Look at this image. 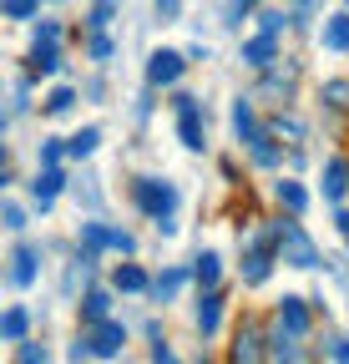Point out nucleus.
<instances>
[{"label":"nucleus","mask_w":349,"mask_h":364,"mask_svg":"<svg viewBox=\"0 0 349 364\" xmlns=\"http://www.w3.org/2000/svg\"><path fill=\"white\" fill-rule=\"evenodd\" d=\"M269 228H274V238H279V258H284L289 268H319V263H329V258L319 253V243L304 233L299 218H274Z\"/></svg>","instance_id":"1"},{"label":"nucleus","mask_w":349,"mask_h":364,"mask_svg":"<svg viewBox=\"0 0 349 364\" xmlns=\"http://www.w3.org/2000/svg\"><path fill=\"white\" fill-rule=\"evenodd\" d=\"M132 203H137V213H147L152 223H162V218L178 213V182H167V177H137L132 182Z\"/></svg>","instance_id":"2"},{"label":"nucleus","mask_w":349,"mask_h":364,"mask_svg":"<svg viewBox=\"0 0 349 364\" xmlns=\"http://www.w3.org/2000/svg\"><path fill=\"white\" fill-rule=\"evenodd\" d=\"M172 112H178V136L188 152H203L208 147V117H203V102L193 97V91H178L172 97Z\"/></svg>","instance_id":"3"},{"label":"nucleus","mask_w":349,"mask_h":364,"mask_svg":"<svg viewBox=\"0 0 349 364\" xmlns=\"http://www.w3.org/2000/svg\"><path fill=\"white\" fill-rule=\"evenodd\" d=\"M274 349H269V339H264V324L258 318H243L238 324V334H233V364H264Z\"/></svg>","instance_id":"4"},{"label":"nucleus","mask_w":349,"mask_h":364,"mask_svg":"<svg viewBox=\"0 0 349 364\" xmlns=\"http://www.w3.org/2000/svg\"><path fill=\"white\" fill-rule=\"evenodd\" d=\"M86 344H92V359H117L127 349V324H117V318H102V324L81 329Z\"/></svg>","instance_id":"5"},{"label":"nucleus","mask_w":349,"mask_h":364,"mask_svg":"<svg viewBox=\"0 0 349 364\" xmlns=\"http://www.w3.org/2000/svg\"><path fill=\"white\" fill-rule=\"evenodd\" d=\"M183 71H188V51H152L147 56V86H178L183 81Z\"/></svg>","instance_id":"6"},{"label":"nucleus","mask_w":349,"mask_h":364,"mask_svg":"<svg viewBox=\"0 0 349 364\" xmlns=\"http://www.w3.org/2000/svg\"><path fill=\"white\" fill-rule=\"evenodd\" d=\"M274 329L304 339V334H309V304H304L299 294H284V299H279V314H274Z\"/></svg>","instance_id":"7"},{"label":"nucleus","mask_w":349,"mask_h":364,"mask_svg":"<svg viewBox=\"0 0 349 364\" xmlns=\"http://www.w3.org/2000/svg\"><path fill=\"white\" fill-rule=\"evenodd\" d=\"M66 193V172L61 167H41L36 177H31V203L41 208V213H51V203Z\"/></svg>","instance_id":"8"},{"label":"nucleus","mask_w":349,"mask_h":364,"mask_svg":"<svg viewBox=\"0 0 349 364\" xmlns=\"http://www.w3.org/2000/svg\"><path fill=\"white\" fill-rule=\"evenodd\" d=\"M228 122H233V136H238V142H243V147H253V142H258V136H264V132H269L264 122H258V117H253V97H233V112H228Z\"/></svg>","instance_id":"9"},{"label":"nucleus","mask_w":349,"mask_h":364,"mask_svg":"<svg viewBox=\"0 0 349 364\" xmlns=\"http://www.w3.org/2000/svg\"><path fill=\"white\" fill-rule=\"evenodd\" d=\"M36 273H41V248L21 238V243L11 248V284H16V289H31Z\"/></svg>","instance_id":"10"},{"label":"nucleus","mask_w":349,"mask_h":364,"mask_svg":"<svg viewBox=\"0 0 349 364\" xmlns=\"http://www.w3.org/2000/svg\"><path fill=\"white\" fill-rule=\"evenodd\" d=\"M284 56H279V36H248L243 41V66H253V71H269V66H279Z\"/></svg>","instance_id":"11"},{"label":"nucleus","mask_w":349,"mask_h":364,"mask_svg":"<svg viewBox=\"0 0 349 364\" xmlns=\"http://www.w3.org/2000/svg\"><path fill=\"white\" fill-rule=\"evenodd\" d=\"M294 81H299V66H294V61H289V66L279 61V66H269V71H264V86H258V97L289 102V97H294Z\"/></svg>","instance_id":"12"},{"label":"nucleus","mask_w":349,"mask_h":364,"mask_svg":"<svg viewBox=\"0 0 349 364\" xmlns=\"http://www.w3.org/2000/svg\"><path fill=\"white\" fill-rule=\"evenodd\" d=\"M274 198H279V208H284L289 218H304V213H309V188H304L299 177H279V182H274Z\"/></svg>","instance_id":"13"},{"label":"nucleus","mask_w":349,"mask_h":364,"mask_svg":"<svg viewBox=\"0 0 349 364\" xmlns=\"http://www.w3.org/2000/svg\"><path fill=\"white\" fill-rule=\"evenodd\" d=\"M319 46H324V51H334V56H349V11L324 16V26H319Z\"/></svg>","instance_id":"14"},{"label":"nucleus","mask_w":349,"mask_h":364,"mask_svg":"<svg viewBox=\"0 0 349 364\" xmlns=\"http://www.w3.org/2000/svg\"><path fill=\"white\" fill-rule=\"evenodd\" d=\"M188 279H193V268H183V263L162 268L157 279H152V299H157V304H172V299L183 294V284H188Z\"/></svg>","instance_id":"15"},{"label":"nucleus","mask_w":349,"mask_h":364,"mask_svg":"<svg viewBox=\"0 0 349 364\" xmlns=\"http://www.w3.org/2000/svg\"><path fill=\"white\" fill-rule=\"evenodd\" d=\"M112 289L117 294H152V279H147L142 263H117L112 268Z\"/></svg>","instance_id":"16"},{"label":"nucleus","mask_w":349,"mask_h":364,"mask_svg":"<svg viewBox=\"0 0 349 364\" xmlns=\"http://www.w3.org/2000/svg\"><path fill=\"white\" fill-rule=\"evenodd\" d=\"M102 318H112V294L107 289H86L81 294V329L102 324Z\"/></svg>","instance_id":"17"},{"label":"nucleus","mask_w":349,"mask_h":364,"mask_svg":"<svg viewBox=\"0 0 349 364\" xmlns=\"http://www.w3.org/2000/svg\"><path fill=\"white\" fill-rule=\"evenodd\" d=\"M218 324H223V294L208 289V294L198 299V329H203V339H213V334H218Z\"/></svg>","instance_id":"18"},{"label":"nucleus","mask_w":349,"mask_h":364,"mask_svg":"<svg viewBox=\"0 0 349 364\" xmlns=\"http://www.w3.org/2000/svg\"><path fill=\"white\" fill-rule=\"evenodd\" d=\"M26 334H31V309L11 304L6 318H0V339H6V344H26Z\"/></svg>","instance_id":"19"},{"label":"nucleus","mask_w":349,"mask_h":364,"mask_svg":"<svg viewBox=\"0 0 349 364\" xmlns=\"http://www.w3.org/2000/svg\"><path fill=\"white\" fill-rule=\"evenodd\" d=\"M344 193H349V157H329L324 162V198L339 203Z\"/></svg>","instance_id":"20"},{"label":"nucleus","mask_w":349,"mask_h":364,"mask_svg":"<svg viewBox=\"0 0 349 364\" xmlns=\"http://www.w3.org/2000/svg\"><path fill=\"white\" fill-rule=\"evenodd\" d=\"M26 61H31V71H46L51 76V71H61V46L56 41H36Z\"/></svg>","instance_id":"21"},{"label":"nucleus","mask_w":349,"mask_h":364,"mask_svg":"<svg viewBox=\"0 0 349 364\" xmlns=\"http://www.w3.org/2000/svg\"><path fill=\"white\" fill-rule=\"evenodd\" d=\"M193 279H198V289H203V294H208V289H218V279H223V258H218V253H198Z\"/></svg>","instance_id":"22"},{"label":"nucleus","mask_w":349,"mask_h":364,"mask_svg":"<svg viewBox=\"0 0 349 364\" xmlns=\"http://www.w3.org/2000/svg\"><path fill=\"white\" fill-rule=\"evenodd\" d=\"M102 147V127H81L76 136H66V157H92Z\"/></svg>","instance_id":"23"},{"label":"nucleus","mask_w":349,"mask_h":364,"mask_svg":"<svg viewBox=\"0 0 349 364\" xmlns=\"http://www.w3.org/2000/svg\"><path fill=\"white\" fill-rule=\"evenodd\" d=\"M319 102H324L329 112H349V76L324 81V86H319Z\"/></svg>","instance_id":"24"},{"label":"nucleus","mask_w":349,"mask_h":364,"mask_svg":"<svg viewBox=\"0 0 349 364\" xmlns=\"http://www.w3.org/2000/svg\"><path fill=\"white\" fill-rule=\"evenodd\" d=\"M71 107H76V86H56L46 102H41V112L46 117H71Z\"/></svg>","instance_id":"25"},{"label":"nucleus","mask_w":349,"mask_h":364,"mask_svg":"<svg viewBox=\"0 0 349 364\" xmlns=\"http://www.w3.org/2000/svg\"><path fill=\"white\" fill-rule=\"evenodd\" d=\"M269 132H274V136H284L289 147H304V136H309L299 117H274V122H269Z\"/></svg>","instance_id":"26"},{"label":"nucleus","mask_w":349,"mask_h":364,"mask_svg":"<svg viewBox=\"0 0 349 364\" xmlns=\"http://www.w3.org/2000/svg\"><path fill=\"white\" fill-rule=\"evenodd\" d=\"M319 6H324V0H294V11H289V21L304 31V26H314L319 21Z\"/></svg>","instance_id":"27"},{"label":"nucleus","mask_w":349,"mask_h":364,"mask_svg":"<svg viewBox=\"0 0 349 364\" xmlns=\"http://www.w3.org/2000/svg\"><path fill=\"white\" fill-rule=\"evenodd\" d=\"M294 21L284 16V11H258V31H264V36H284Z\"/></svg>","instance_id":"28"},{"label":"nucleus","mask_w":349,"mask_h":364,"mask_svg":"<svg viewBox=\"0 0 349 364\" xmlns=\"http://www.w3.org/2000/svg\"><path fill=\"white\" fill-rule=\"evenodd\" d=\"M86 51H92V61H97V66H107V61H112V51H117V41H112L107 31H97V36H92V46H86Z\"/></svg>","instance_id":"29"},{"label":"nucleus","mask_w":349,"mask_h":364,"mask_svg":"<svg viewBox=\"0 0 349 364\" xmlns=\"http://www.w3.org/2000/svg\"><path fill=\"white\" fill-rule=\"evenodd\" d=\"M61 157H66V142L61 136H46L41 142V167H61Z\"/></svg>","instance_id":"30"},{"label":"nucleus","mask_w":349,"mask_h":364,"mask_svg":"<svg viewBox=\"0 0 349 364\" xmlns=\"http://www.w3.org/2000/svg\"><path fill=\"white\" fill-rule=\"evenodd\" d=\"M0 11H6V21H31V16L41 11V0H6Z\"/></svg>","instance_id":"31"},{"label":"nucleus","mask_w":349,"mask_h":364,"mask_svg":"<svg viewBox=\"0 0 349 364\" xmlns=\"http://www.w3.org/2000/svg\"><path fill=\"white\" fill-rule=\"evenodd\" d=\"M0 218H6V228H11V233H26V228H31L21 203H6V208H0Z\"/></svg>","instance_id":"32"},{"label":"nucleus","mask_w":349,"mask_h":364,"mask_svg":"<svg viewBox=\"0 0 349 364\" xmlns=\"http://www.w3.org/2000/svg\"><path fill=\"white\" fill-rule=\"evenodd\" d=\"M107 248H117V253H132V248H137V238L127 233V228H107Z\"/></svg>","instance_id":"33"},{"label":"nucleus","mask_w":349,"mask_h":364,"mask_svg":"<svg viewBox=\"0 0 349 364\" xmlns=\"http://www.w3.org/2000/svg\"><path fill=\"white\" fill-rule=\"evenodd\" d=\"M21 364H51V349H46V344H31V339H26V344H21Z\"/></svg>","instance_id":"34"},{"label":"nucleus","mask_w":349,"mask_h":364,"mask_svg":"<svg viewBox=\"0 0 349 364\" xmlns=\"http://www.w3.org/2000/svg\"><path fill=\"white\" fill-rule=\"evenodd\" d=\"M107 26H112V6H92V16H86V31L97 36V31H107Z\"/></svg>","instance_id":"35"},{"label":"nucleus","mask_w":349,"mask_h":364,"mask_svg":"<svg viewBox=\"0 0 349 364\" xmlns=\"http://www.w3.org/2000/svg\"><path fill=\"white\" fill-rule=\"evenodd\" d=\"M324 349H329V359H334V364H349V339H344V334H339V339H329Z\"/></svg>","instance_id":"36"},{"label":"nucleus","mask_w":349,"mask_h":364,"mask_svg":"<svg viewBox=\"0 0 349 364\" xmlns=\"http://www.w3.org/2000/svg\"><path fill=\"white\" fill-rule=\"evenodd\" d=\"M248 11H258V0H233V6H228V26H238Z\"/></svg>","instance_id":"37"},{"label":"nucleus","mask_w":349,"mask_h":364,"mask_svg":"<svg viewBox=\"0 0 349 364\" xmlns=\"http://www.w3.org/2000/svg\"><path fill=\"white\" fill-rule=\"evenodd\" d=\"M157 16H162V26L178 21V16H183V0H157Z\"/></svg>","instance_id":"38"},{"label":"nucleus","mask_w":349,"mask_h":364,"mask_svg":"<svg viewBox=\"0 0 349 364\" xmlns=\"http://www.w3.org/2000/svg\"><path fill=\"white\" fill-rule=\"evenodd\" d=\"M36 41H61V26H56V21H41V26H36Z\"/></svg>","instance_id":"39"},{"label":"nucleus","mask_w":349,"mask_h":364,"mask_svg":"<svg viewBox=\"0 0 349 364\" xmlns=\"http://www.w3.org/2000/svg\"><path fill=\"white\" fill-rule=\"evenodd\" d=\"M152 364H178V354H172V349L157 339V349H152Z\"/></svg>","instance_id":"40"},{"label":"nucleus","mask_w":349,"mask_h":364,"mask_svg":"<svg viewBox=\"0 0 349 364\" xmlns=\"http://www.w3.org/2000/svg\"><path fill=\"white\" fill-rule=\"evenodd\" d=\"M208 56H213V51H208L203 41H193V46H188V61H208Z\"/></svg>","instance_id":"41"},{"label":"nucleus","mask_w":349,"mask_h":364,"mask_svg":"<svg viewBox=\"0 0 349 364\" xmlns=\"http://www.w3.org/2000/svg\"><path fill=\"white\" fill-rule=\"evenodd\" d=\"M334 223H339V233L349 238V208H339V218H334Z\"/></svg>","instance_id":"42"},{"label":"nucleus","mask_w":349,"mask_h":364,"mask_svg":"<svg viewBox=\"0 0 349 364\" xmlns=\"http://www.w3.org/2000/svg\"><path fill=\"white\" fill-rule=\"evenodd\" d=\"M97 6H112V11H117V6H122V0H97Z\"/></svg>","instance_id":"43"},{"label":"nucleus","mask_w":349,"mask_h":364,"mask_svg":"<svg viewBox=\"0 0 349 364\" xmlns=\"http://www.w3.org/2000/svg\"><path fill=\"white\" fill-rule=\"evenodd\" d=\"M198 364H213V359H198Z\"/></svg>","instance_id":"44"},{"label":"nucleus","mask_w":349,"mask_h":364,"mask_svg":"<svg viewBox=\"0 0 349 364\" xmlns=\"http://www.w3.org/2000/svg\"><path fill=\"white\" fill-rule=\"evenodd\" d=\"M344 11H349V0H344Z\"/></svg>","instance_id":"45"}]
</instances>
